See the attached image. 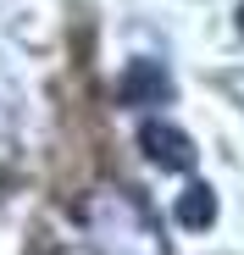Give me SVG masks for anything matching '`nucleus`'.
Here are the masks:
<instances>
[{
	"label": "nucleus",
	"mask_w": 244,
	"mask_h": 255,
	"mask_svg": "<svg viewBox=\"0 0 244 255\" xmlns=\"http://www.w3.org/2000/svg\"><path fill=\"white\" fill-rule=\"evenodd\" d=\"M139 144H144V155L161 166V172H189V166H194V139L183 133V128L161 122V117H150L139 128Z\"/></svg>",
	"instance_id": "f257e3e1"
},
{
	"label": "nucleus",
	"mask_w": 244,
	"mask_h": 255,
	"mask_svg": "<svg viewBox=\"0 0 244 255\" xmlns=\"http://www.w3.org/2000/svg\"><path fill=\"white\" fill-rule=\"evenodd\" d=\"M117 100L122 106H167L172 100V78L161 61H128L117 78Z\"/></svg>",
	"instance_id": "f03ea898"
},
{
	"label": "nucleus",
	"mask_w": 244,
	"mask_h": 255,
	"mask_svg": "<svg viewBox=\"0 0 244 255\" xmlns=\"http://www.w3.org/2000/svg\"><path fill=\"white\" fill-rule=\"evenodd\" d=\"M178 222H183L189 233L211 228V222H217V194H211L206 183H189V189L178 194Z\"/></svg>",
	"instance_id": "7ed1b4c3"
},
{
	"label": "nucleus",
	"mask_w": 244,
	"mask_h": 255,
	"mask_svg": "<svg viewBox=\"0 0 244 255\" xmlns=\"http://www.w3.org/2000/svg\"><path fill=\"white\" fill-rule=\"evenodd\" d=\"M239 33H244V6H239Z\"/></svg>",
	"instance_id": "20e7f679"
}]
</instances>
